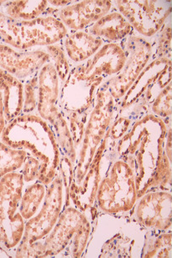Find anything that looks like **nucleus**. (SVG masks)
<instances>
[{
	"label": "nucleus",
	"instance_id": "1",
	"mask_svg": "<svg viewBox=\"0 0 172 258\" xmlns=\"http://www.w3.org/2000/svg\"><path fill=\"white\" fill-rule=\"evenodd\" d=\"M129 130L120 140L117 150L120 156L127 152L133 155L122 160L133 170L137 192L141 183L144 184L138 199L152 189L170 185L171 162L165 151L167 125L160 117L147 115L136 120Z\"/></svg>",
	"mask_w": 172,
	"mask_h": 258
},
{
	"label": "nucleus",
	"instance_id": "2",
	"mask_svg": "<svg viewBox=\"0 0 172 258\" xmlns=\"http://www.w3.org/2000/svg\"><path fill=\"white\" fill-rule=\"evenodd\" d=\"M0 141L15 149L25 150L40 162L38 180L50 184L60 168L62 153L48 122L36 113L21 114L7 123Z\"/></svg>",
	"mask_w": 172,
	"mask_h": 258
},
{
	"label": "nucleus",
	"instance_id": "3",
	"mask_svg": "<svg viewBox=\"0 0 172 258\" xmlns=\"http://www.w3.org/2000/svg\"><path fill=\"white\" fill-rule=\"evenodd\" d=\"M87 212L74 206L64 207L58 222L42 241L32 244L23 252V257H49L64 254L80 257L87 246L92 231Z\"/></svg>",
	"mask_w": 172,
	"mask_h": 258
},
{
	"label": "nucleus",
	"instance_id": "4",
	"mask_svg": "<svg viewBox=\"0 0 172 258\" xmlns=\"http://www.w3.org/2000/svg\"><path fill=\"white\" fill-rule=\"evenodd\" d=\"M116 100L106 88L102 85L98 90L95 105L88 118L82 141L76 150L73 182L70 191L79 187L80 183L82 182L90 168L95 152L116 119L114 117L116 116Z\"/></svg>",
	"mask_w": 172,
	"mask_h": 258
},
{
	"label": "nucleus",
	"instance_id": "5",
	"mask_svg": "<svg viewBox=\"0 0 172 258\" xmlns=\"http://www.w3.org/2000/svg\"><path fill=\"white\" fill-rule=\"evenodd\" d=\"M25 185L20 171L0 178V246L11 257L25 232V221L19 211Z\"/></svg>",
	"mask_w": 172,
	"mask_h": 258
},
{
	"label": "nucleus",
	"instance_id": "6",
	"mask_svg": "<svg viewBox=\"0 0 172 258\" xmlns=\"http://www.w3.org/2000/svg\"><path fill=\"white\" fill-rule=\"evenodd\" d=\"M137 202L136 178L131 166L117 157L101 176L95 203L106 213H122L131 211Z\"/></svg>",
	"mask_w": 172,
	"mask_h": 258
},
{
	"label": "nucleus",
	"instance_id": "7",
	"mask_svg": "<svg viewBox=\"0 0 172 258\" xmlns=\"http://www.w3.org/2000/svg\"><path fill=\"white\" fill-rule=\"evenodd\" d=\"M65 187L60 171L47 185L46 194L39 212L25 222L22 240L15 251V257H21L30 245L45 238L58 222L65 207Z\"/></svg>",
	"mask_w": 172,
	"mask_h": 258
},
{
	"label": "nucleus",
	"instance_id": "8",
	"mask_svg": "<svg viewBox=\"0 0 172 258\" xmlns=\"http://www.w3.org/2000/svg\"><path fill=\"white\" fill-rule=\"evenodd\" d=\"M120 44L126 53L125 66L118 75L103 84L114 100L125 96L154 55L152 41L135 32Z\"/></svg>",
	"mask_w": 172,
	"mask_h": 258
},
{
	"label": "nucleus",
	"instance_id": "9",
	"mask_svg": "<svg viewBox=\"0 0 172 258\" xmlns=\"http://www.w3.org/2000/svg\"><path fill=\"white\" fill-rule=\"evenodd\" d=\"M114 7L130 23L134 32L146 39H152L171 15L170 1L118 0Z\"/></svg>",
	"mask_w": 172,
	"mask_h": 258
},
{
	"label": "nucleus",
	"instance_id": "10",
	"mask_svg": "<svg viewBox=\"0 0 172 258\" xmlns=\"http://www.w3.org/2000/svg\"><path fill=\"white\" fill-rule=\"evenodd\" d=\"M126 60L122 44L104 43L91 58L71 69L69 75L99 88L107 78L111 79L122 71Z\"/></svg>",
	"mask_w": 172,
	"mask_h": 258
},
{
	"label": "nucleus",
	"instance_id": "11",
	"mask_svg": "<svg viewBox=\"0 0 172 258\" xmlns=\"http://www.w3.org/2000/svg\"><path fill=\"white\" fill-rule=\"evenodd\" d=\"M68 33L63 23L53 15H42L30 21L17 20L14 49L27 51L36 47L45 48L62 41Z\"/></svg>",
	"mask_w": 172,
	"mask_h": 258
},
{
	"label": "nucleus",
	"instance_id": "12",
	"mask_svg": "<svg viewBox=\"0 0 172 258\" xmlns=\"http://www.w3.org/2000/svg\"><path fill=\"white\" fill-rule=\"evenodd\" d=\"M39 95L36 114L50 125L53 132L67 126L66 118L59 106L61 83L51 62L45 63L38 73Z\"/></svg>",
	"mask_w": 172,
	"mask_h": 258
},
{
	"label": "nucleus",
	"instance_id": "13",
	"mask_svg": "<svg viewBox=\"0 0 172 258\" xmlns=\"http://www.w3.org/2000/svg\"><path fill=\"white\" fill-rule=\"evenodd\" d=\"M114 8V3L107 0H89L75 2L65 8H49L43 15L58 18L69 31L86 30Z\"/></svg>",
	"mask_w": 172,
	"mask_h": 258
},
{
	"label": "nucleus",
	"instance_id": "14",
	"mask_svg": "<svg viewBox=\"0 0 172 258\" xmlns=\"http://www.w3.org/2000/svg\"><path fill=\"white\" fill-rule=\"evenodd\" d=\"M134 206V214L141 225L155 231H165L171 225V195L152 190L141 196Z\"/></svg>",
	"mask_w": 172,
	"mask_h": 258
},
{
	"label": "nucleus",
	"instance_id": "15",
	"mask_svg": "<svg viewBox=\"0 0 172 258\" xmlns=\"http://www.w3.org/2000/svg\"><path fill=\"white\" fill-rule=\"evenodd\" d=\"M49 62L50 57L44 49L20 51L7 44H0V69L20 81H25L34 76Z\"/></svg>",
	"mask_w": 172,
	"mask_h": 258
},
{
	"label": "nucleus",
	"instance_id": "16",
	"mask_svg": "<svg viewBox=\"0 0 172 258\" xmlns=\"http://www.w3.org/2000/svg\"><path fill=\"white\" fill-rule=\"evenodd\" d=\"M61 44L70 61L81 63L91 58L103 46L104 41L86 30H80L69 31Z\"/></svg>",
	"mask_w": 172,
	"mask_h": 258
},
{
	"label": "nucleus",
	"instance_id": "17",
	"mask_svg": "<svg viewBox=\"0 0 172 258\" xmlns=\"http://www.w3.org/2000/svg\"><path fill=\"white\" fill-rule=\"evenodd\" d=\"M90 34L106 43H121L134 30L126 18L118 11L111 10L86 29Z\"/></svg>",
	"mask_w": 172,
	"mask_h": 258
},
{
	"label": "nucleus",
	"instance_id": "18",
	"mask_svg": "<svg viewBox=\"0 0 172 258\" xmlns=\"http://www.w3.org/2000/svg\"><path fill=\"white\" fill-rule=\"evenodd\" d=\"M0 92L2 93L6 122L22 114L24 81L0 69Z\"/></svg>",
	"mask_w": 172,
	"mask_h": 258
},
{
	"label": "nucleus",
	"instance_id": "19",
	"mask_svg": "<svg viewBox=\"0 0 172 258\" xmlns=\"http://www.w3.org/2000/svg\"><path fill=\"white\" fill-rule=\"evenodd\" d=\"M49 6V3L45 0L6 1L0 10L13 20L30 21L44 15Z\"/></svg>",
	"mask_w": 172,
	"mask_h": 258
},
{
	"label": "nucleus",
	"instance_id": "20",
	"mask_svg": "<svg viewBox=\"0 0 172 258\" xmlns=\"http://www.w3.org/2000/svg\"><path fill=\"white\" fill-rule=\"evenodd\" d=\"M46 190L47 185L38 180L25 185L19 211L25 222L31 219L39 212L45 198Z\"/></svg>",
	"mask_w": 172,
	"mask_h": 258
},
{
	"label": "nucleus",
	"instance_id": "21",
	"mask_svg": "<svg viewBox=\"0 0 172 258\" xmlns=\"http://www.w3.org/2000/svg\"><path fill=\"white\" fill-rule=\"evenodd\" d=\"M28 154L25 150L12 148L0 141V178L20 171Z\"/></svg>",
	"mask_w": 172,
	"mask_h": 258
},
{
	"label": "nucleus",
	"instance_id": "22",
	"mask_svg": "<svg viewBox=\"0 0 172 258\" xmlns=\"http://www.w3.org/2000/svg\"><path fill=\"white\" fill-rule=\"evenodd\" d=\"M44 49L50 57L51 63H53L56 73L58 75L59 79L62 85L65 83L71 70L70 59L66 55L63 45L60 42L58 44L45 47Z\"/></svg>",
	"mask_w": 172,
	"mask_h": 258
},
{
	"label": "nucleus",
	"instance_id": "23",
	"mask_svg": "<svg viewBox=\"0 0 172 258\" xmlns=\"http://www.w3.org/2000/svg\"><path fill=\"white\" fill-rule=\"evenodd\" d=\"M154 43V55L155 58H170L171 59V17L168 18L165 25L155 35Z\"/></svg>",
	"mask_w": 172,
	"mask_h": 258
},
{
	"label": "nucleus",
	"instance_id": "24",
	"mask_svg": "<svg viewBox=\"0 0 172 258\" xmlns=\"http://www.w3.org/2000/svg\"><path fill=\"white\" fill-rule=\"evenodd\" d=\"M38 73L24 81L22 114H32L36 112L39 95Z\"/></svg>",
	"mask_w": 172,
	"mask_h": 258
},
{
	"label": "nucleus",
	"instance_id": "25",
	"mask_svg": "<svg viewBox=\"0 0 172 258\" xmlns=\"http://www.w3.org/2000/svg\"><path fill=\"white\" fill-rule=\"evenodd\" d=\"M152 112L161 119L171 116V83L160 90L155 98L152 105Z\"/></svg>",
	"mask_w": 172,
	"mask_h": 258
},
{
	"label": "nucleus",
	"instance_id": "26",
	"mask_svg": "<svg viewBox=\"0 0 172 258\" xmlns=\"http://www.w3.org/2000/svg\"><path fill=\"white\" fill-rule=\"evenodd\" d=\"M144 257H171V235L164 234L152 241Z\"/></svg>",
	"mask_w": 172,
	"mask_h": 258
},
{
	"label": "nucleus",
	"instance_id": "27",
	"mask_svg": "<svg viewBox=\"0 0 172 258\" xmlns=\"http://www.w3.org/2000/svg\"><path fill=\"white\" fill-rule=\"evenodd\" d=\"M19 171L22 174L25 185L29 183L34 182L39 178L40 162L38 159L31 156L30 154H28L22 167Z\"/></svg>",
	"mask_w": 172,
	"mask_h": 258
},
{
	"label": "nucleus",
	"instance_id": "28",
	"mask_svg": "<svg viewBox=\"0 0 172 258\" xmlns=\"http://www.w3.org/2000/svg\"><path fill=\"white\" fill-rule=\"evenodd\" d=\"M6 124H7V122L5 119V105H4L2 93L0 92V137H1Z\"/></svg>",
	"mask_w": 172,
	"mask_h": 258
},
{
	"label": "nucleus",
	"instance_id": "29",
	"mask_svg": "<svg viewBox=\"0 0 172 258\" xmlns=\"http://www.w3.org/2000/svg\"><path fill=\"white\" fill-rule=\"evenodd\" d=\"M48 3H49V5H51L53 7L61 9V8H65L72 5L75 1H48Z\"/></svg>",
	"mask_w": 172,
	"mask_h": 258
},
{
	"label": "nucleus",
	"instance_id": "30",
	"mask_svg": "<svg viewBox=\"0 0 172 258\" xmlns=\"http://www.w3.org/2000/svg\"><path fill=\"white\" fill-rule=\"evenodd\" d=\"M0 257H11V256L5 251V249L0 246Z\"/></svg>",
	"mask_w": 172,
	"mask_h": 258
},
{
	"label": "nucleus",
	"instance_id": "31",
	"mask_svg": "<svg viewBox=\"0 0 172 258\" xmlns=\"http://www.w3.org/2000/svg\"><path fill=\"white\" fill-rule=\"evenodd\" d=\"M6 1H0V9L3 7V5H5Z\"/></svg>",
	"mask_w": 172,
	"mask_h": 258
}]
</instances>
